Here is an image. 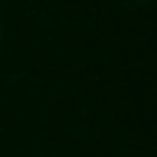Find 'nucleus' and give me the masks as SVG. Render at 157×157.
I'll use <instances>...</instances> for the list:
<instances>
[{
	"label": "nucleus",
	"mask_w": 157,
	"mask_h": 157,
	"mask_svg": "<svg viewBox=\"0 0 157 157\" xmlns=\"http://www.w3.org/2000/svg\"><path fill=\"white\" fill-rule=\"evenodd\" d=\"M0 42H3V29H0Z\"/></svg>",
	"instance_id": "f257e3e1"
}]
</instances>
